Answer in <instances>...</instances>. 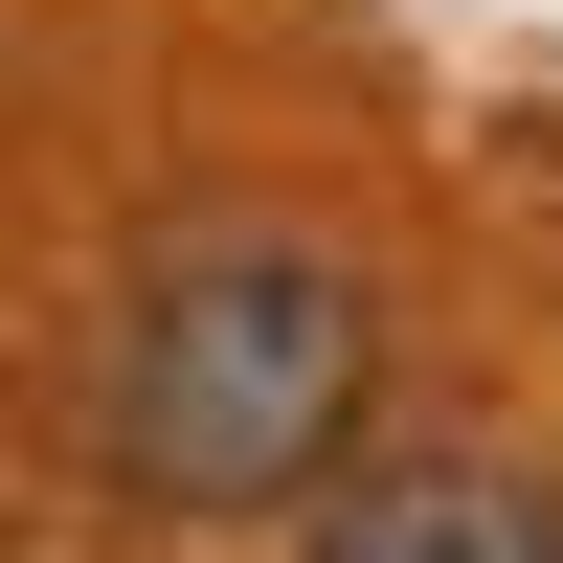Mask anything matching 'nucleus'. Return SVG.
<instances>
[{"mask_svg": "<svg viewBox=\"0 0 563 563\" xmlns=\"http://www.w3.org/2000/svg\"><path fill=\"white\" fill-rule=\"evenodd\" d=\"M361 384H384V294L316 225H180L113 294V361H90V474L135 519H294L339 474Z\"/></svg>", "mask_w": 563, "mask_h": 563, "instance_id": "1", "label": "nucleus"}, {"mask_svg": "<svg viewBox=\"0 0 563 563\" xmlns=\"http://www.w3.org/2000/svg\"><path fill=\"white\" fill-rule=\"evenodd\" d=\"M316 563H563V496L519 451H406V474H361L316 519Z\"/></svg>", "mask_w": 563, "mask_h": 563, "instance_id": "2", "label": "nucleus"}]
</instances>
